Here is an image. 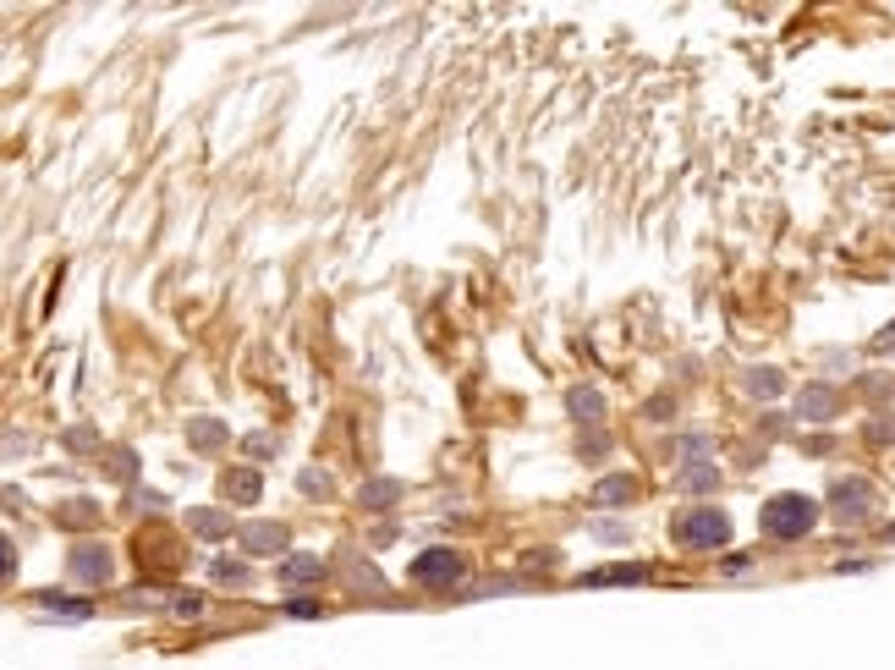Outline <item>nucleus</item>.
<instances>
[{
  "label": "nucleus",
  "mask_w": 895,
  "mask_h": 670,
  "mask_svg": "<svg viewBox=\"0 0 895 670\" xmlns=\"http://www.w3.org/2000/svg\"><path fill=\"white\" fill-rule=\"evenodd\" d=\"M583 588H627V582H649V566H605V571H583Z\"/></svg>",
  "instance_id": "6e6552de"
},
{
  "label": "nucleus",
  "mask_w": 895,
  "mask_h": 670,
  "mask_svg": "<svg viewBox=\"0 0 895 670\" xmlns=\"http://www.w3.org/2000/svg\"><path fill=\"white\" fill-rule=\"evenodd\" d=\"M286 615H297V621H313V615H319V604H313V599H291V604H286Z\"/></svg>",
  "instance_id": "5701e85b"
},
{
  "label": "nucleus",
  "mask_w": 895,
  "mask_h": 670,
  "mask_svg": "<svg viewBox=\"0 0 895 670\" xmlns=\"http://www.w3.org/2000/svg\"><path fill=\"white\" fill-rule=\"evenodd\" d=\"M12 571H18V544H12L7 533H0V582H7Z\"/></svg>",
  "instance_id": "412c9836"
},
{
  "label": "nucleus",
  "mask_w": 895,
  "mask_h": 670,
  "mask_svg": "<svg viewBox=\"0 0 895 670\" xmlns=\"http://www.w3.org/2000/svg\"><path fill=\"white\" fill-rule=\"evenodd\" d=\"M566 413H572L577 424H594V418H605V396H599L594 385H572V396H566Z\"/></svg>",
  "instance_id": "9d476101"
},
{
  "label": "nucleus",
  "mask_w": 895,
  "mask_h": 670,
  "mask_svg": "<svg viewBox=\"0 0 895 670\" xmlns=\"http://www.w3.org/2000/svg\"><path fill=\"white\" fill-rule=\"evenodd\" d=\"M676 539L687 550H720V544H731V517L720 506H692L676 517Z\"/></svg>",
  "instance_id": "f03ea898"
},
{
  "label": "nucleus",
  "mask_w": 895,
  "mask_h": 670,
  "mask_svg": "<svg viewBox=\"0 0 895 670\" xmlns=\"http://www.w3.org/2000/svg\"><path fill=\"white\" fill-rule=\"evenodd\" d=\"M215 582L242 588V582H248V566H242V561H215Z\"/></svg>",
  "instance_id": "6ab92c4d"
},
{
  "label": "nucleus",
  "mask_w": 895,
  "mask_h": 670,
  "mask_svg": "<svg viewBox=\"0 0 895 670\" xmlns=\"http://www.w3.org/2000/svg\"><path fill=\"white\" fill-rule=\"evenodd\" d=\"M742 391L758 396V402H774V396L785 391V374H780V369H747V374H742Z\"/></svg>",
  "instance_id": "1a4fd4ad"
},
{
  "label": "nucleus",
  "mask_w": 895,
  "mask_h": 670,
  "mask_svg": "<svg viewBox=\"0 0 895 670\" xmlns=\"http://www.w3.org/2000/svg\"><path fill=\"white\" fill-rule=\"evenodd\" d=\"M220 440H226V429H220L215 418H198V424H193V446H198V451H215Z\"/></svg>",
  "instance_id": "dca6fc26"
},
{
  "label": "nucleus",
  "mask_w": 895,
  "mask_h": 670,
  "mask_svg": "<svg viewBox=\"0 0 895 670\" xmlns=\"http://www.w3.org/2000/svg\"><path fill=\"white\" fill-rule=\"evenodd\" d=\"M226 495H231L237 506H253V500L264 495V484H259V473H248V467H237V473H226Z\"/></svg>",
  "instance_id": "f8f14e48"
},
{
  "label": "nucleus",
  "mask_w": 895,
  "mask_h": 670,
  "mask_svg": "<svg viewBox=\"0 0 895 670\" xmlns=\"http://www.w3.org/2000/svg\"><path fill=\"white\" fill-rule=\"evenodd\" d=\"M395 495H401V484H390V478L385 484H363V506H390Z\"/></svg>",
  "instance_id": "f3484780"
},
{
  "label": "nucleus",
  "mask_w": 895,
  "mask_h": 670,
  "mask_svg": "<svg viewBox=\"0 0 895 670\" xmlns=\"http://www.w3.org/2000/svg\"><path fill=\"white\" fill-rule=\"evenodd\" d=\"M462 571H468V561H462V550H451V544H434V550H423V555L412 561V582H417V588H457Z\"/></svg>",
  "instance_id": "7ed1b4c3"
},
{
  "label": "nucleus",
  "mask_w": 895,
  "mask_h": 670,
  "mask_svg": "<svg viewBox=\"0 0 895 670\" xmlns=\"http://www.w3.org/2000/svg\"><path fill=\"white\" fill-rule=\"evenodd\" d=\"M835 413H840V391H829V385H807V391L796 396V418L824 424V418H835Z\"/></svg>",
  "instance_id": "423d86ee"
},
{
  "label": "nucleus",
  "mask_w": 895,
  "mask_h": 670,
  "mask_svg": "<svg viewBox=\"0 0 895 670\" xmlns=\"http://www.w3.org/2000/svg\"><path fill=\"white\" fill-rule=\"evenodd\" d=\"M714 484H720V467H714V462H687V467H681V489L709 495Z\"/></svg>",
  "instance_id": "ddd939ff"
},
{
  "label": "nucleus",
  "mask_w": 895,
  "mask_h": 670,
  "mask_svg": "<svg viewBox=\"0 0 895 670\" xmlns=\"http://www.w3.org/2000/svg\"><path fill=\"white\" fill-rule=\"evenodd\" d=\"M829 511H835V522H862V517L873 511V484L857 478V473L835 478V484H829Z\"/></svg>",
  "instance_id": "20e7f679"
},
{
  "label": "nucleus",
  "mask_w": 895,
  "mask_h": 670,
  "mask_svg": "<svg viewBox=\"0 0 895 670\" xmlns=\"http://www.w3.org/2000/svg\"><path fill=\"white\" fill-rule=\"evenodd\" d=\"M171 604H176V615H187V621H193V615H204V599H198V593H176Z\"/></svg>",
  "instance_id": "4be33fe9"
},
{
  "label": "nucleus",
  "mask_w": 895,
  "mask_h": 670,
  "mask_svg": "<svg viewBox=\"0 0 895 670\" xmlns=\"http://www.w3.org/2000/svg\"><path fill=\"white\" fill-rule=\"evenodd\" d=\"M72 577L78 582H111V550L105 544H78L72 550Z\"/></svg>",
  "instance_id": "39448f33"
},
{
  "label": "nucleus",
  "mask_w": 895,
  "mask_h": 670,
  "mask_svg": "<svg viewBox=\"0 0 895 670\" xmlns=\"http://www.w3.org/2000/svg\"><path fill=\"white\" fill-rule=\"evenodd\" d=\"M868 353H873V358H890V353H895V319L873 335V347H868Z\"/></svg>",
  "instance_id": "aec40b11"
},
{
  "label": "nucleus",
  "mask_w": 895,
  "mask_h": 670,
  "mask_svg": "<svg viewBox=\"0 0 895 670\" xmlns=\"http://www.w3.org/2000/svg\"><path fill=\"white\" fill-rule=\"evenodd\" d=\"M813 522H818V506H813L807 495H774V500L764 506V533H769V539H780V544L807 539V533H813Z\"/></svg>",
  "instance_id": "f257e3e1"
},
{
  "label": "nucleus",
  "mask_w": 895,
  "mask_h": 670,
  "mask_svg": "<svg viewBox=\"0 0 895 670\" xmlns=\"http://www.w3.org/2000/svg\"><path fill=\"white\" fill-rule=\"evenodd\" d=\"M39 604H50L56 615H72V621L94 615V610H89V599H61V593H39Z\"/></svg>",
  "instance_id": "2eb2a0df"
},
{
  "label": "nucleus",
  "mask_w": 895,
  "mask_h": 670,
  "mask_svg": "<svg viewBox=\"0 0 895 670\" xmlns=\"http://www.w3.org/2000/svg\"><path fill=\"white\" fill-rule=\"evenodd\" d=\"M193 533L220 539V533H226V517H220V511H193Z\"/></svg>",
  "instance_id": "a211bd4d"
},
{
  "label": "nucleus",
  "mask_w": 895,
  "mask_h": 670,
  "mask_svg": "<svg viewBox=\"0 0 895 670\" xmlns=\"http://www.w3.org/2000/svg\"><path fill=\"white\" fill-rule=\"evenodd\" d=\"M868 440H895V418H873L868 424Z\"/></svg>",
  "instance_id": "b1692460"
},
{
  "label": "nucleus",
  "mask_w": 895,
  "mask_h": 670,
  "mask_svg": "<svg viewBox=\"0 0 895 670\" xmlns=\"http://www.w3.org/2000/svg\"><path fill=\"white\" fill-rule=\"evenodd\" d=\"M632 495H638V484H632L627 473H616V478H599V489H594V500H599V506H627Z\"/></svg>",
  "instance_id": "4468645a"
},
{
  "label": "nucleus",
  "mask_w": 895,
  "mask_h": 670,
  "mask_svg": "<svg viewBox=\"0 0 895 670\" xmlns=\"http://www.w3.org/2000/svg\"><path fill=\"white\" fill-rule=\"evenodd\" d=\"M324 577V561L319 555H286V566H280V582L291 588V582H319Z\"/></svg>",
  "instance_id": "9b49d317"
},
{
  "label": "nucleus",
  "mask_w": 895,
  "mask_h": 670,
  "mask_svg": "<svg viewBox=\"0 0 895 670\" xmlns=\"http://www.w3.org/2000/svg\"><path fill=\"white\" fill-rule=\"evenodd\" d=\"M242 544H248V555H275V550H286V528L280 522H253V528H242Z\"/></svg>",
  "instance_id": "0eeeda50"
}]
</instances>
